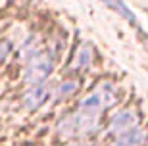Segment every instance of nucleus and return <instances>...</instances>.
Wrapping results in <instances>:
<instances>
[{"mask_svg": "<svg viewBox=\"0 0 148 146\" xmlns=\"http://www.w3.org/2000/svg\"><path fill=\"white\" fill-rule=\"evenodd\" d=\"M52 56L48 52H35L31 58L27 60V67H25V83L29 85H38V83H44L46 77L50 75L52 71Z\"/></svg>", "mask_w": 148, "mask_h": 146, "instance_id": "obj_2", "label": "nucleus"}, {"mask_svg": "<svg viewBox=\"0 0 148 146\" xmlns=\"http://www.w3.org/2000/svg\"><path fill=\"white\" fill-rule=\"evenodd\" d=\"M88 65H90V46L83 44L81 48L77 50V54H75L73 67H75V69H85V67H88Z\"/></svg>", "mask_w": 148, "mask_h": 146, "instance_id": "obj_6", "label": "nucleus"}, {"mask_svg": "<svg viewBox=\"0 0 148 146\" xmlns=\"http://www.w3.org/2000/svg\"><path fill=\"white\" fill-rule=\"evenodd\" d=\"M73 146H88V144H73Z\"/></svg>", "mask_w": 148, "mask_h": 146, "instance_id": "obj_9", "label": "nucleus"}, {"mask_svg": "<svg viewBox=\"0 0 148 146\" xmlns=\"http://www.w3.org/2000/svg\"><path fill=\"white\" fill-rule=\"evenodd\" d=\"M77 81H66V83H62L60 87L56 88V94L60 98H64V96H69V94H73V92L77 90Z\"/></svg>", "mask_w": 148, "mask_h": 146, "instance_id": "obj_7", "label": "nucleus"}, {"mask_svg": "<svg viewBox=\"0 0 148 146\" xmlns=\"http://www.w3.org/2000/svg\"><path fill=\"white\" fill-rule=\"evenodd\" d=\"M98 127V115L88 114L85 110L77 108L75 114L67 115L60 125H58V133L62 136H83L92 133Z\"/></svg>", "mask_w": 148, "mask_h": 146, "instance_id": "obj_1", "label": "nucleus"}, {"mask_svg": "<svg viewBox=\"0 0 148 146\" xmlns=\"http://www.w3.org/2000/svg\"><path fill=\"white\" fill-rule=\"evenodd\" d=\"M48 96H50V88L44 87L42 83H38V85H35L33 88H29V90L23 94V106L27 110H35V108H38V106H42Z\"/></svg>", "mask_w": 148, "mask_h": 146, "instance_id": "obj_4", "label": "nucleus"}, {"mask_svg": "<svg viewBox=\"0 0 148 146\" xmlns=\"http://www.w3.org/2000/svg\"><path fill=\"white\" fill-rule=\"evenodd\" d=\"M104 2H106V4H110V6H114V8H117V10H119L121 14H123V16L127 17V19H131V21H135V17H133L131 14H127L129 10H127V6L123 4L121 0H104Z\"/></svg>", "mask_w": 148, "mask_h": 146, "instance_id": "obj_8", "label": "nucleus"}, {"mask_svg": "<svg viewBox=\"0 0 148 146\" xmlns=\"http://www.w3.org/2000/svg\"><path fill=\"white\" fill-rule=\"evenodd\" d=\"M138 125V117L135 112H131V110H123V112H119L117 115H114V119L110 121V125H108V131H110L112 135H121V133H127V131L135 129Z\"/></svg>", "mask_w": 148, "mask_h": 146, "instance_id": "obj_3", "label": "nucleus"}, {"mask_svg": "<svg viewBox=\"0 0 148 146\" xmlns=\"http://www.w3.org/2000/svg\"><path fill=\"white\" fill-rule=\"evenodd\" d=\"M143 144H144V133L135 127V129L127 131V133L117 135L110 146H143Z\"/></svg>", "mask_w": 148, "mask_h": 146, "instance_id": "obj_5", "label": "nucleus"}]
</instances>
